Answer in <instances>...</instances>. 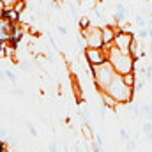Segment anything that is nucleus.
Returning <instances> with one entry per match:
<instances>
[{
	"mask_svg": "<svg viewBox=\"0 0 152 152\" xmlns=\"http://www.w3.org/2000/svg\"><path fill=\"white\" fill-rule=\"evenodd\" d=\"M115 36H117V34H113V30H112L110 27H104V28H103V41H104V44H110L115 39Z\"/></svg>",
	"mask_w": 152,
	"mask_h": 152,
	"instance_id": "nucleus-7",
	"label": "nucleus"
},
{
	"mask_svg": "<svg viewBox=\"0 0 152 152\" xmlns=\"http://www.w3.org/2000/svg\"><path fill=\"white\" fill-rule=\"evenodd\" d=\"M5 76H7V80H9L11 83H16V75H14L12 71H5Z\"/></svg>",
	"mask_w": 152,
	"mask_h": 152,
	"instance_id": "nucleus-14",
	"label": "nucleus"
},
{
	"mask_svg": "<svg viewBox=\"0 0 152 152\" xmlns=\"http://www.w3.org/2000/svg\"><path fill=\"white\" fill-rule=\"evenodd\" d=\"M103 92H106V94H110L112 97H113L115 101L118 103H127V101H131V87L124 81V76H115L113 81L106 87V90H103Z\"/></svg>",
	"mask_w": 152,
	"mask_h": 152,
	"instance_id": "nucleus-1",
	"label": "nucleus"
},
{
	"mask_svg": "<svg viewBox=\"0 0 152 152\" xmlns=\"http://www.w3.org/2000/svg\"><path fill=\"white\" fill-rule=\"evenodd\" d=\"M0 2H2L5 7H12V5H18L20 0H0Z\"/></svg>",
	"mask_w": 152,
	"mask_h": 152,
	"instance_id": "nucleus-13",
	"label": "nucleus"
},
{
	"mask_svg": "<svg viewBox=\"0 0 152 152\" xmlns=\"http://www.w3.org/2000/svg\"><path fill=\"white\" fill-rule=\"evenodd\" d=\"M115 44H117V48L122 51V53H129L131 51V44H133V34H127V32H124V34H117L115 36Z\"/></svg>",
	"mask_w": 152,
	"mask_h": 152,
	"instance_id": "nucleus-4",
	"label": "nucleus"
},
{
	"mask_svg": "<svg viewBox=\"0 0 152 152\" xmlns=\"http://www.w3.org/2000/svg\"><path fill=\"white\" fill-rule=\"evenodd\" d=\"M113 69L118 75H129L133 71V57L129 53H122L118 48H112L110 50V60H108Z\"/></svg>",
	"mask_w": 152,
	"mask_h": 152,
	"instance_id": "nucleus-2",
	"label": "nucleus"
},
{
	"mask_svg": "<svg viewBox=\"0 0 152 152\" xmlns=\"http://www.w3.org/2000/svg\"><path fill=\"white\" fill-rule=\"evenodd\" d=\"M27 127H28V131H30V134H32V136H37V129H36L30 122H27Z\"/></svg>",
	"mask_w": 152,
	"mask_h": 152,
	"instance_id": "nucleus-16",
	"label": "nucleus"
},
{
	"mask_svg": "<svg viewBox=\"0 0 152 152\" xmlns=\"http://www.w3.org/2000/svg\"><path fill=\"white\" fill-rule=\"evenodd\" d=\"M9 36H11V27H9V21L0 20V41L7 39Z\"/></svg>",
	"mask_w": 152,
	"mask_h": 152,
	"instance_id": "nucleus-6",
	"label": "nucleus"
},
{
	"mask_svg": "<svg viewBox=\"0 0 152 152\" xmlns=\"http://www.w3.org/2000/svg\"><path fill=\"white\" fill-rule=\"evenodd\" d=\"M142 129H143V133H145V134H149V133H152V124H151V122H143Z\"/></svg>",
	"mask_w": 152,
	"mask_h": 152,
	"instance_id": "nucleus-12",
	"label": "nucleus"
},
{
	"mask_svg": "<svg viewBox=\"0 0 152 152\" xmlns=\"http://www.w3.org/2000/svg\"><path fill=\"white\" fill-rule=\"evenodd\" d=\"M136 23H138L140 27H145V25H147V23H145V18H143V16H136Z\"/></svg>",
	"mask_w": 152,
	"mask_h": 152,
	"instance_id": "nucleus-17",
	"label": "nucleus"
},
{
	"mask_svg": "<svg viewBox=\"0 0 152 152\" xmlns=\"http://www.w3.org/2000/svg\"><path fill=\"white\" fill-rule=\"evenodd\" d=\"M101 99H103V103H106V106H110V108H113L115 104H117V101H115L113 97H112L110 94L103 92V90H101Z\"/></svg>",
	"mask_w": 152,
	"mask_h": 152,
	"instance_id": "nucleus-8",
	"label": "nucleus"
},
{
	"mask_svg": "<svg viewBox=\"0 0 152 152\" xmlns=\"http://www.w3.org/2000/svg\"><path fill=\"white\" fill-rule=\"evenodd\" d=\"M124 81H126L129 87H133V83H134V76L131 75V73H129V75H124Z\"/></svg>",
	"mask_w": 152,
	"mask_h": 152,
	"instance_id": "nucleus-10",
	"label": "nucleus"
},
{
	"mask_svg": "<svg viewBox=\"0 0 152 152\" xmlns=\"http://www.w3.org/2000/svg\"><path fill=\"white\" fill-rule=\"evenodd\" d=\"M5 78H7V76H5V73H4V71H2V69H0V80H2V81H4V80H5Z\"/></svg>",
	"mask_w": 152,
	"mask_h": 152,
	"instance_id": "nucleus-21",
	"label": "nucleus"
},
{
	"mask_svg": "<svg viewBox=\"0 0 152 152\" xmlns=\"http://www.w3.org/2000/svg\"><path fill=\"white\" fill-rule=\"evenodd\" d=\"M145 78H147V80H151L152 78V66H149V67L145 69Z\"/></svg>",
	"mask_w": 152,
	"mask_h": 152,
	"instance_id": "nucleus-18",
	"label": "nucleus"
},
{
	"mask_svg": "<svg viewBox=\"0 0 152 152\" xmlns=\"http://www.w3.org/2000/svg\"><path fill=\"white\" fill-rule=\"evenodd\" d=\"M129 112H131L133 115H138V113H140V106H138V104H134V103H131V104H129Z\"/></svg>",
	"mask_w": 152,
	"mask_h": 152,
	"instance_id": "nucleus-11",
	"label": "nucleus"
},
{
	"mask_svg": "<svg viewBox=\"0 0 152 152\" xmlns=\"http://www.w3.org/2000/svg\"><path fill=\"white\" fill-rule=\"evenodd\" d=\"M147 138H149V142L152 143V133H149V134H147Z\"/></svg>",
	"mask_w": 152,
	"mask_h": 152,
	"instance_id": "nucleus-22",
	"label": "nucleus"
},
{
	"mask_svg": "<svg viewBox=\"0 0 152 152\" xmlns=\"http://www.w3.org/2000/svg\"><path fill=\"white\" fill-rule=\"evenodd\" d=\"M136 149V140H129L127 143H126V151L127 152H133Z\"/></svg>",
	"mask_w": 152,
	"mask_h": 152,
	"instance_id": "nucleus-9",
	"label": "nucleus"
},
{
	"mask_svg": "<svg viewBox=\"0 0 152 152\" xmlns=\"http://www.w3.org/2000/svg\"><path fill=\"white\" fill-rule=\"evenodd\" d=\"M120 138H122V140H124V142H126V143H127V142H129V140H131V138H129V134H127V131H126V129H120Z\"/></svg>",
	"mask_w": 152,
	"mask_h": 152,
	"instance_id": "nucleus-15",
	"label": "nucleus"
},
{
	"mask_svg": "<svg viewBox=\"0 0 152 152\" xmlns=\"http://www.w3.org/2000/svg\"><path fill=\"white\" fill-rule=\"evenodd\" d=\"M58 32H60V34H62V36H66V34H67V28H66V27H62V25H60V27H58Z\"/></svg>",
	"mask_w": 152,
	"mask_h": 152,
	"instance_id": "nucleus-20",
	"label": "nucleus"
},
{
	"mask_svg": "<svg viewBox=\"0 0 152 152\" xmlns=\"http://www.w3.org/2000/svg\"><path fill=\"white\" fill-rule=\"evenodd\" d=\"M50 152H58V149H57V143H55V142H51V143H50Z\"/></svg>",
	"mask_w": 152,
	"mask_h": 152,
	"instance_id": "nucleus-19",
	"label": "nucleus"
},
{
	"mask_svg": "<svg viewBox=\"0 0 152 152\" xmlns=\"http://www.w3.org/2000/svg\"><path fill=\"white\" fill-rule=\"evenodd\" d=\"M83 36H85V39H87L88 48H101V46L104 44V41H103V28L88 27V28L83 32Z\"/></svg>",
	"mask_w": 152,
	"mask_h": 152,
	"instance_id": "nucleus-3",
	"label": "nucleus"
},
{
	"mask_svg": "<svg viewBox=\"0 0 152 152\" xmlns=\"http://www.w3.org/2000/svg\"><path fill=\"white\" fill-rule=\"evenodd\" d=\"M87 58L92 62V66H99V64H104L106 60V55L103 51V48H88L87 50Z\"/></svg>",
	"mask_w": 152,
	"mask_h": 152,
	"instance_id": "nucleus-5",
	"label": "nucleus"
}]
</instances>
